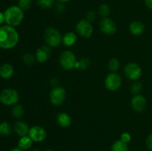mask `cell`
<instances>
[{
	"instance_id": "23",
	"label": "cell",
	"mask_w": 152,
	"mask_h": 151,
	"mask_svg": "<svg viewBox=\"0 0 152 151\" xmlns=\"http://www.w3.org/2000/svg\"><path fill=\"white\" fill-rule=\"evenodd\" d=\"M111 151H129V145L120 139L117 140L111 145Z\"/></svg>"
},
{
	"instance_id": "7",
	"label": "cell",
	"mask_w": 152,
	"mask_h": 151,
	"mask_svg": "<svg viewBox=\"0 0 152 151\" xmlns=\"http://www.w3.org/2000/svg\"><path fill=\"white\" fill-rule=\"evenodd\" d=\"M123 83V78L121 76L117 73H111L110 72L106 76L105 78V88L109 91H116L120 88Z\"/></svg>"
},
{
	"instance_id": "34",
	"label": "cell",
	"mask_w": 152,
	"mask_h": 151,
	"mask_svg": "<svg viewBox=\"0 0 152 151\" xmlns=\"http://www.w3.org/2000/svg\"><path fill=\"white\" fill-rule=\"evenodd\" d=\"M58 79L57 78H52L50 80V85H51V87H57V86H59L58 85Z\"/></svg>"
},
{
	"instance_id": "15",
	"label": "cell",
	"mask_w": 152,
	"mask_h": 151,
	"mask_svg": "<svg viewBox=\"0 0 152 151\" xmlns=\"http://www.w3.org/2000/svg\"><path fill=\"white\" fill-rule=\"evenodd\" d=\"M145 25L139 20H135L129 25V31L134 36H140L145 31Z\"/></svg>"
},
{
	"instance_id": "36",
	"label": "cell",
	"mask_w": 152,
	"mask_h": 151,
	"mask_svg": "<svg viewBox=\"0 0 152 151\" xmlns=\"http://www.w3.org/2000/svg\"><path fill=\"white\" fill-rule=\"evenodd\" d=\"M4 23V12L0 11V26L3 25Z\"/></svg>"
},
{
	"instance_id": "16",
	"label": "cell",
	"mask_w": 152,
	"mask_h": 151,
	"mask_svg": "<svg viewBox=\"0 0 152 151\" xmlns=\"http://www.w3.org/2000/svg\"><path fill=\"white\" fill-rule=\"evenodd\" d=\"M14 74V68L9 63H4L0 66V77L3 79H10Z\"/></svg>"
},
{
	"instance_id": "6",
	"label": "cell",
	"mask_w": 152,
	"mask_h": 151,
	"mask_svg": "<svg viewBox=\"0 0 152 151\" xmlns=\"http://www.w3.org/2000/svg\"><path fill=\"white\" fill-rule=\"evenodd\" d=\"M66 90L61 86L53 87L49 94V100L51 105L55 107H59L63 105L66 100Z\"/></svg>"
},
{
	"instance_id": "1",
	"label": "cell",
	"mask_w": 152,
	"mask_h": 151,
	"mask_svg": "<svg viewBox=\"0 0 152 151\" xmlns=\"http://www.w3.org/2000/svg\"><path fill=\"white\" fill-rule=\"evenodd\" d=\"M19 41V34L14 27L3 25L0 26V48L10 50L16 47Z\"/></svg>"
},
{
	"instance_id": "40",
	"label": "cell",
	"mask_w": 152,
	"mask_h": 151,
	"mask_svg": "<svg viewBox=\"0 0 152 151\" xmlns=\"http://www.w3.org/2000/svg\"><path fill=\"white\" fill-rule=\"evenodd\" d=\"M34 151H40V150L39 149H36V150H34Z\"/></svg>"
},
{
	"instance_id": "5",
	"label": "cell",
	"mask_w": 152,
	"mask_h": 151,
	"mask_svg": "<svg viewBox=\"0 0 152 151\" xmlns=\"http://www.w3.org/2000/svg\"><path fill=\"white\" fill-rule=\"evenodd\" d=\"M19 93L15 89L5 88L0 93V102L5 106H12L18 104Z\"/></svg>"
},
{
	"instance_id": "29",
	"label": "cell",
	"mask_w": 152,
	"mask_h": 151,
	"mask_svg": "<svg viewBox=\"0 0 152 151\" xmlns=\"http://www.w3.org/2000/svg\"><path fill=\"white\" fill-rule=\"evenodd\" d=\"M142 90V84L139 81H134V82L131 86V92L134 95L140 94L141 90Z\"/></svg>"
},
{
	"instance_id": "11",
	"label": "cell",
	"mask_w": 152,
	"mask_h": 151,
	"mask_svg": "<svg viewBox=\"0 0 152 151\" xmlns=\"http://www.w3.org/2000/svg\"><path fill=\"white\" fill-rule=\"evenodd\" d=\"M99 29L105 35H114L117 31V26L115 22L111 18H102L99 23Z\"/></svg>"
},
{
	"instance_id": "8",
	"label": "cell",
	"mask_w": 152,
	"mask_h": 151,
	"mask_svg": "<svg viewBox=\"0 0 152 151\" xmlns=\"http://www.w3.org/2000/svg\"><path fill=\"white\" fill-rule=\"evenodd\" d=\"M76 31L80 36L88 38L93 35L94 28L91 22L87 19H80L76 25Z\"/></svg>"
},
{
	"instance_id": "25",
	"label": "cell",
	"mask_w": 152,
	"mask_h": 151,
	"mask_svg": "<svg viewBox=\"0 0 152 151\" xmlns=\"http://www.w3.org/2000/svg\"><path fill=\"white\" fill-rule=\"evenodd\" d=\"M111 7L108 4H101L98 7V13L102 18H107L110 16L111 14Z\"/></svg>"
},
{
	"instance_id": "24",
	"label": "cell",
	"mask_w": 152,
	"mask_h": 151,
	"mask_svg": "<svg viewBox=\"0 0 152 151\" xmlns=\"http://www.w3.org/2000/svg\"><path fill=\"white\" fill-rule=\"evenodd\" d=\"M108 68L110 72L117 73L120 68V62L117 58H111L108 63Z\"/></svg>"
},
{
	"instance_id": "4",
	"label": "cell",
	"mask_w": 152,
	"mask_h": 151,
	"mask_svg": "<svg viewBox=\"0 0 152 151\" xmlns=\"http://www.w3.org/2000/svg\"><path fill=\"white\" fill-rule=\"evenodd\" d=\"M77 60V56L69 50H64L62 52L59 58V63L61 68L67 71L72 70L76 67Z\"/></svg>"
},
{
	"instance_id": "28",
	"label": "cell",
	"mask_w": 152,
	"mask_h": 151,
	"mask_svg": "<svg viewBox=\"0 0 152 151\" xmlns=\"http://www.w3.org/2000/svg\"><path fill=\"white\" fill-rule=\"evenodd\" d=\"M33 4L32 0H18L17 5L24 11H27L31 7Z\"/></svg>"
},
{
	"instance_id": "2",
	"label": "cell",
	"mask_w": 152,
	"mask_h": 151,
	"mask_svg": "<svg viewBox=\"0 0 152 151\" xmlns=\"http://www.w3.org/2000/svg\"><path fill=\"white\" fill-rule=\"evenodd\" d=\"M4 24L11 27L19 26L23 22L25 18V11L17 4L9 6L4 11Z\"/></svg>"
},
{
	"instance_id": "20",
	"label": "cell",
	"mask_w": 152,
	"mask_h": 151,
	"mask_svg": "<svg viewBox=\"0 0 152 151\" xmlns=\"http://www.w3.org/2000/svg\"><path fill=\"white\" fill-rule=\"evenodd\" d=\"M13 127L7 121H1L0 122V136H8L13 131Z\"/></svg>"
},
{
	"instance_id": "39",
	"label": "cell",
	"mask_w": 152,
	"mask_h": 151,
	"mask_svg": "<svg viewBox=\"0 0 152 151\" xmlns=\"http://www.w3.org/2000/svg\"><path fill=\"white\" fill-rule=\"evenodd\" d=\"M45 151H54V150H50V149H48V150H45Z\"/></svg>"
},
{
	"instance_id": "12",
	"label": "cell",
	"mask_w": 152,
	"mask_h": 151,
	"mask_svg": "<svg viewBox=\"0 0 152 151\" xmlns=\"http://www.w3.org/2000/svg\"><path fill=\"white\" fill-rule=\"evenodd\" d=\"M132 108L137 113H142L147 107V100L142 94L134 95L131 99Z\"/></svg>"
},
{
	"instance_id": "13",
	"label": "cell",
	"mask_w": 152,
	"mask_h": 151,
	"mask_svg": "<svg viewBox=\"0 0 152 151\" xmlns=\"http://www.w3.org/2000/svg\"><path fill=\"white\" fill-rule=\"evenodd\" d=\"M52 54L51 47H48V45L40 46L37 48L35 53V57L37 62L39 63H45L50 59Z\"/></svg>"
},
{
	"instance_id": "18",
	"label": "cell",
	"mask_w": 152,
	"mask_h": 151,
	"mask_svg": "<svg viewBox=\"0 0 152 151\" xmlns=\"http://www.w3.org/2000/svg\"><path fill=\"white\" fill-rule=\"evenodd\" d=\"M77 35L76 33L69 31L62 36V44L66 47H72L77 43Z\"/></svg>"
},
{
	"instance_id": "33",
	"label": "cell",
	"mask_w": 152,
	"mask_h": 151,
	"mask_svg": "<svg viewBox=\"0 0 152 151\" xmlns=\"http://www.w3.org/2000/svg\"><path fill=\"white\" fill-rule=\"evenodd\" d=\"M145 146L149 150L152 151V133L148 135L145 139Z\"/></svg>"
},
{
	"instance_id": "14",
	"label": "cell",
	"mask_w": 152,
	"mask_h": 151,
	"mask_svg": "<svg viewBox=\"0 0 152 151\" xmlns=\"http://www.w3.org/2000/svg\"><path fill=\"white\" fill-rule=\"evenodd\" d=\"M13 130L18 136L22 137V136H25L28 135L30 127L26 121H23V120L18 119L13 124Z\"/></svg>"
},
{
	"instance_id": "27",
	"label": "cell",
	"mask_w": 152,
	"mask_h": 151,
	"mask_svg": "<svg viewBox=\"0 0 152 151\" xmlns=\"http://www.w3.org/2000/svg\"><path fill=\"white\" fill-rule=\"evenodd\" d=\"M37 3L42 9H50L55 4V0H37Z\"/></svg>"
},
{
	"instance_id": "32",
	"label": "cell",
	"mask_w": 152,
	"mask_h": 151,
	"mask_svg": "<svg viewBox=\"0 0 152 151\" xmlns=\"http://www.w3.org/2000/svg\"><path fill=\"white\" fill-rule=\"evenodd\" d=\"M65 10V7L63 3L58 2L55 4L54 6V10L57 14H61V13H63Z\"/></svg>"
},
{
	"instance_id": "9",
	"label": "cell",
	"mask_w": 152,
	"mask_h": 151,
	"mask_svg": "<svg viewBox=\"0 0 152 151\" xmlns=\"http://www.w3.org/2000/svg\"><path fill=\"white\" fill-rule=\"evenodd\" d=\"M142 73L141 67L135 62H129L124 68L125 76L131 81H137L141 77Z\"/></svg>"
},
{
	"instance_id": "17",
	"label": "cell",
	"mask_w": 152,
	"mask_h": 151,
	"mask_svg": "<svg viewBox=\"0 0 152 151\" xmlns=\"http://www.w3.org/2000/svg\"><path fill=\"white\" fill-rule=\"evenodd\" d=\"M56 122L61 127H68L71 124V117L67 113H59L56 116Z\"/></svg>"
},
{
	"instance_id": "35",
	"label": "cell",
	"mask_w": 152,
	"mask_h": 151,
	"mask_svg": "<svg viewBox=\"0 0 152 151\" xmlns=\"http://www.w3.org/2000/svg\"><path fill=\"white\" fill-rule=\"evenodd\" d=\"M144 3L146 7L150 10H152V0H144Z\"/></svg>"
},
{
	"instance_id": "30",
	"label": "cell",
	"mask_w": 152,
	"mask_h": 151,
	"mask_svg": "<svg viewBox=\"0 0 152 151\" xmlns=\"http://www.w3.org/2000/svg\"><path fill=\"white\" fill-rule=\"evenodd\" d=\"M96 16H97V14H96V12L94 10H89L86 15V19H87L89 22H92L93 21H94L95 19H96Z\"/></svg>"
},
{
	"instance_id": "38",
	"label": "cell",
	"mask_w": 152,
	"mask_h": 151,
	"mask_svg": "<svg viewBox=\"0 0 152 151\" xmlns=\"http://www.w3.org/2000/svg\"><path fill=\"white\" fill-rule=\"evenodd\" d=\"M10 151H24V150H23L20 149L19 147H14V148H13V149L10 150Z\"/></svg>"
},
{
	"instance_id": "26",
	"label": "cell",
	"mask_w": 152,
	"mask_h": 151,
	"mask_svg": "<svg viewBox=\"0 0 152 151\" xmlns=\"http://www.w3.org/2000/svg\"><path fill=\"white\" fill-rule=\"evenodd\" d=\"M37 61L35 57V55L32 54L31 53H26L22 56V62L24 64L28 66H31L35 64V62Z\"/></svg>"
},
{
	"instance_id": "31",
	"label": "cell",
	"mask_w": 152,
	"mask_h": 151,
	"mask_svg": "<svg viewBox=\"0 0 152 151\" xmlns=\"http://www.w3.org/2000/svg\"><path fill=\"white\" fill-rule=\"evenodd\" d=\"M120 140H121L122 142H125V143L129 144V142H131V141H132V136H131L130 133H128V132H124V133H122L121 136H120Z\"/></svg>"
},
{
	"instance_id": "37",
	"label": "cell",
	"mask_w": 152,
	"mask_h": 151,
	"mask_svg": "<svg viewBox=\"0 0 152 151\" xmlns=\"http://www.w3.org/2000/svg\"><path fill=\"white\" fill-rule=\"evenodd\" d=\"M58 2H61V3H63V4H65V3H68L69 1H71V0H56Z\"/></svg>"
},
{
	"instance_id": "22",
	"label": "cell",
	"mask_w": 152,
	"mask_h": 151,
	"mask_svg": "<svg viewBox=\"0 0 152 151\" xmlns=\"http://www.w3.org/2000/svg\"><path fill=\"white\" fill-rule=\"evenodd\" d=\"M91 66V60L86 57H83L77 60L75 68L80 70H86Z\"/></svg>"
},
{
	"instance_id": "19",
	"label": "cell",
	"mask_w": 152,
	"mask_h": 151,
	"mask_svg": "<svg viewBox=\"0 0 152 151\" xmlns=\"http://www.w3.org/2000/svg\"><path fill=\"white\" fill-rule=\"evenodd\" d=\"M33 143H34V142L29 137L28 135L22 136V137H19V141H18V147L23 150L24 151L28 150V149H30L32 147Z\"/></svg>"
},
{
	"instance_id": "3",
	"label": "cell",
	"mask_w": 152,
	"mask_h": 151,
	"mask_svg": "<svg viewBox=\"0 0 152 151\" xmlns=\"http://www.w3.org/2000/svg\"><path fill=\"white\" fill-rule=\"evenodd\" d=\"M46 45L51 48H55L60 45L62 42V35L59 30L54 27H48L45 28L43 34Z\"/></svg>"
},
{
	"instance_id": "10",
	"label": "cell",
	"mask_w": 152,
	"mask_h": 151,
	"mask_svg": "<svg viewBox=\"0 0 152 151\" xmlns=\"http://www.w3.org/2000/svg\"><path fill=\"white\" fill-rule=\"evenodd\" d=\"M28 136L36 143L42 142L47 139V131L43 127L39 125H35L30 127Z\"/></svg>"
},
{
	"instance_id": "21",
	"label": "cell",
	"mask_w": 152,
	"mask_h": 151,
	"mask_svg": "<svg viewBox=\"0 0 152 151\" xmlns=\"http://www.w3.org/2000/svg\"><path fill=\"white\" fill-rule=\"evenodd\" d=\"M24 113H25V110L22 105L18 103L13 105L11 109V115L13 118L16 119H20L23 116Z\"/></svg>"
}]
</instances>
